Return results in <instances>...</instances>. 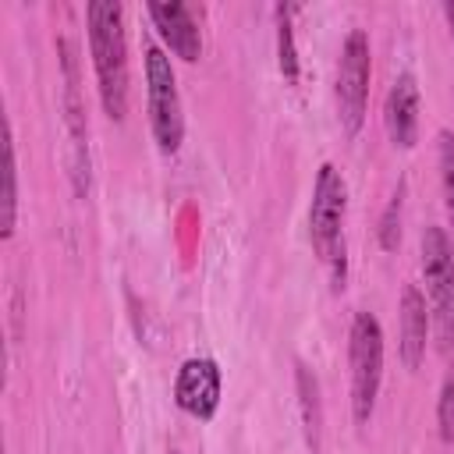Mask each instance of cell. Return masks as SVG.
<instances>
[{
    "label": "cell",
    "instance_id": "1",
    "mask_svg": "<svg viewBox=\"0 0 454 454\" xmlns=\"http://www.w3.org/2000/svg\"><path fill=\"white\" fill-rule=\"evenodd\" d=\"M89 21V53L96 67L99 103L110 121L128 117V39H124V7L114 0H92L85 7Z\"/></svg>",
    "mask_w": 454,
    "mask_h": 454
},
{
    "label": "cell",
    "instance_id": "2",
    "mask_svg": "<svg viewBox=\"0 0 454 454\" xmlns=\"http://www.w3.org/2000/svg\"><path fill=\"white\" fill-rule=\"evenodd\" d=\"M344 213H348V181L333 163H323L312 184L309 241L319 262L333 270V287H344Z\"/></svg>",
    "mask_w": 454,
    "mask_h": 454
},
{
    "label": "cell",
    "instance_id": "3",
    "mask_svg": "<svg viewBox=\"0 0 454 454\" xmlns=\"http://www.w3.org/2000/svg\"><path fill=\"white\" fill-rule=\"evenodd\" d=\"M348 362H351V415L358 426H365L372 419L383 380V326L372 312H355L348 333Z\"/></svg>",
    "mask_w": 454,
    "mask_h": 454
},
{
    "label": "cell",
    "instance_id": "4",
    "mask_svg": "<svg viewBox=\"0 0 454 454\" xmlns=\"http://www.w3.org/2000/svg\"><path fill=\"white\" fill-rule=\"evenodd\" d=\"M422 280L436 344L450 351L454 344V248L443 227L422 231Z\"/></svg>",
    "mask_w": 454,
    "mask_h": 454
},
{
    "label": "cell",
    "instance_id": "5",
    "mask_svg": "<svg viewBox=\"0 0 454 454\" xmlns=\"http://www.w3.org/2000/svg\"><path fill=\"white\" fill-rule=\"evenodd\" d=\"M145 99H149V128L160 153L174 156L184 142V114L177 96V78L170 57L160 46H145Z\"/></svg>",
    "mask_w": 454,
    "mask_h": 454
},
{
    "label": "cell",
    "instance_id": "6",
    "mask_svg": "<svg viewBox=\"0 0 454 454\" xmlns=\"http://www.w3.org/2000/svg\"><path fill=\"white\" fill-rule=\"evenodd\" d=\"M369 74H372V53H369V35L362 28H351L344 46H340V60H337V121L344 128L348 138H355L362 131L365 121V106H369Z\"/></svg>",
    "mask_w": 454,
    "mask_h": 454
},
{
    "label": "cell",
    "instance_id": "7",
    "mask_svg": "<svg viewBox=\"0 0 454 454\" xmlns=\"http://www.w3.org/2000/svg\"><path fill=\"white\" fill-rule=\"evenodd\" d=\"M60 57H64V117L71 128V177H74V192L85 195L89 192V128H85V106L78 96V60H74V46L67 39L57 43Z\"/></svg>",
    "mask_w": 454,
    "mask_h": 454
},
{
    "label": "cell",
    "instance_id": "8",
    "mask_svg": "<svg viewBox=\"0 0 454 454\" xmlns=\"http://www.w3.org/2000/svg\"><path fill=\"white\" fill-rule=\"evenodd\" d=\"M220 390H223V376H220V365L213 358H188L177 369L174 401L192 419L209 422L216 415V408H220Z\"/></svg>",
    "mask_w": 454,
    "mask_h": 454
},
{
    "label": "cell",
    "instance_id": "9",
    "mask_svg": "<svg viewBox=\"0 0 454 454\" xmlns=\"http://www.w3.org/2000/svg\"><path fill=\"white\" fill-rule=\"evenodd\" d=\"M383 124L394 145L411 149L419 138V82L415 74H397L390 92H387V106H383Z\"/></svg>",
    "mask_w": 454,
    "mask_h": 454
},
{
    "label": "cell",
    "instance_id": "10",
    "mask_svg": "<svg viewBox=\"0 0 454 454\" xmlns=\"http://www.w3.org/2000/svg\"><path fill=\"white\" fill-rule=\"evenodd\" d=\"M145 11L153 18L160 39L174 50V57H181L184 64H195L199 53H202V35H199V25H195L192 11L184 4H174V0L170 4H149Z\"/></svg>",
    "mask_w": 454,
    "mask_h": 454
},
{
    "label": "cell",
    "instance_id": "11",
    "mask_svg": "<svg viewBox=\"0 0 454 454\" xmlns=\"http://www.w3.org/2000/svg\"><path fill=\"white\" fill-rule=\"evenodd\" d=\"M397 323H401V362L404 369H419L426 358V340H429V301L415 284H404L401 291V309H397Z\"/></svg>",
    "mask_w": 454,
    "mask_h": 454
},
{
    "label": "cell",
    "instance_id": "12",
    "mask_svg": "<svg viewBox=\"0 0 454 454\" xmlns=\"http://www.w3.org/2000/svg\"><path fill=\"white\" fill-rule=\"evenodd\" d=\"M294 387H298V408H301V429L312 454L323 450V401H319V380L309 365H294Z\"/></svg>",
    "mask_w": 454,
    "mask_h": 454
},
{
    "label": "cell",
    "instance_id": "13",
    "mask_svg": "<svg viewBox=\"0 0 454 454\" xmlns=\"http://www.w3.org/2000/svg\"><path fill=\"white\" fill-rule=\"evenodd\" d=\"M4 220H0V234L11 238L14 234V220H18V160H14V135H11V121H4Z\"/></svg>",
    "mask_w": 454,
    "mask_h": 454
},
{
    "label": "cell",
    "instance_id": "14",
    "mask_svg": "<svg viewBox=\"0 0 454 454\" xmlns=\"http://www.w3.org/2000/svg\"><path fill=\"white\" fill-rule=\"evenodd\" d=\"M298 7L294 4H277V64L284 82H298V46H294V28H291V14Z\"/></svg>",
    "mask_w": 454,
    "mask_h": 454
},
{
    "label": "cell",
    "instance_id": "15",
    "mask_svg": "<svg viewBox=\"0 0 454 454\" xmlns=\"http://www.w3.org/2000/svg\"><path fill=\"white\" fill-rule=\"evenodd\" d=\"M436 160H440V188H443V209H447V227H450V248H454V135L440 131L436 135Z\"/></svg>",
    "mask_w": 454,
    "mask_h": 454
},
{
    "label": "cell",
    "instance_id": "16",
    "mask_svg": "<svg viewBox=\"0 0 454 454\" xmlns=\"http://www.w3.org/2000/svg\"><path fill=\"white\" fill-rule=\"evenodd\" d=\"M401 206H404V184H397V192L390 195L387 213H383V220H380V245H383L387 252H394L397 241H401Z\"/></svg>",
    "mask_w": 454,
    "mask_h": 454
},
{
    "label": "cell",
    "instance_id": "17",
    "mask_svg": "<svg viewBox=\"0 0 454 454\" xmlns=\"http://www.w3.org/2000/svg\"><path fill=\"white\" fill-rule=\"evenodd\" d=\"M436 426H440V440L454 443V376L443 383L440 401H436Z\"/></svg>",
    "mask_w": 454,
    "mask_h": 454
},
{
    "label": "cell",
    "instance_id": "18",
    "mask_svg": "<svg viewBox=\"0 0 454 454\" xmlns=\"http://www.w3.org/2000/svg\"><path fill=\"white\" fill-rule=\"evenodd\" d=\"M443 14H447V25H450V35H454V4H443Z\"/></svg>",
    "mask_w": 454,
    "mask_h": 454
},
{
    "label": "cell",
    "instance_id": "19",
    "mask_svg": "<svg viewBox=\"0 0 454 454\" xmlns=\"http://www.w3.org/2000/svg\"><path fill=\"white\" fill-rule=\"evenodd\" d=\"M167 454H177V450H167Z\"/></svg>",
    "mask_w": 454,
    "mask_h": 454
}]
</instances>
